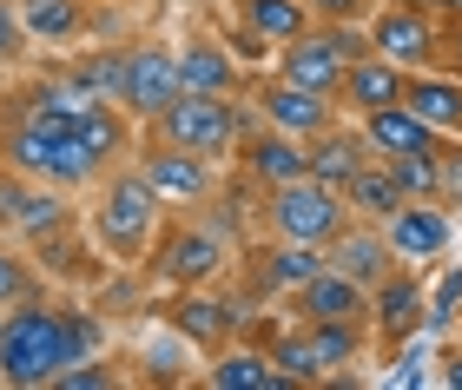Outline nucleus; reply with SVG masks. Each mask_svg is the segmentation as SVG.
Segmentation results:
<instances>
[{
    "mask_svg": "<svg viewBox=\"0 0 462 390\" xmlns=\"http://www.w3.org/2000/svg\"><path fill=\"white\" fill-rule=\"evenodd\" d=\"M73 113H79V107H33V99H27V119L7 133L14 172L40 179V186H87V179L99 172V159L79 146Z\"/></svg>",
    "mask_w": 462,
    "mask_h": 390,
    "instance_id": "nucleus-1",
    "label": "nucleus"
},
{
    "mask_svg": "<svg viewBox=\"0 0 462 390\" xmlns=\"http://www.w3.org/2000/svg\"><path fill=\"white\" fill-rule=\"evenodd\" d=\"M152 126V139H165V146H185V153H205V159H231V146L264 126L258 107H238L231 93H179L165 113L145 119Z\"/></svg>",
    "mask_w": 462,
    "mask_h": 390,
    "instance_id": "nucleus-2",
    "label": "nucleus"
},
{
    "mask_svg": "<svg viewBox=\"0 0 462 390\" xmlns=\"http://www.w3.org/2000/svg\"><path fill=\"white\" fill-rule=\"evenodd\" d=\"M67 324L47 304L20 298V311L0 318V384L14 390H47L60 371H67Z\"/></svg>",
    "mask_w": 462,
    "mask_h": 390,
    "instance_id": "nucleus-3",
    "label": "nucleus"
},
{
    "mask_svg": "<svg viewBox=\"0 0 462 390\" xmlns=\"http://www.w3.org/2000/svg\"><path fill=\"white\" fill-rule=\"evenodd\" d=\"M93 238L106 245V258L139 265L152 252V238H159V192L145 186L139 172H113L99 205H93Z\"/></svg>",
    "mask_w": 462,
    "mask_h": 390,
    "instance_id": "nucleus-4",
    "label": "nucleus"
},
{
    "mask_svg": "<svg viewBox=\"0 0 462 390\" xmlns=\"http://www.w3.org/2000/svg\"><path fill=\"white\" fill-rule=\"evenodd\" d=\"M344 225H350L344 192L318 186V179H284V186H271V199H264V232H271V238H291V245H330Z\"/></svg>",
    "mask_w": 462,
    "mask_h": 390,
    "instance_id": "nucleus-5",
    "label": "nucleus"
},
{
    "mask_svg": "<svg viewBox=\"0 0 462 390\" xmlns=\"http://www.w3.org/2000/svg\"><path fill=\"white\" fill-rule=\"evenodd\" d=\"M364 33H370V47L390 60V67H403V73H416V67H436V20L416 7V0H383V7H370V20H364Z\"/></svg>",
    "mask_w": 462,
    "mask_h": 390,
    "instance_id": "nucleus-6",
    "label": "nucleus"
},
{
    "mask_svg": "<svg viewBox=\"0 0 462 390\" xmlns=\"http://www.w3.org/2000/svg\"><path fill=\"white\" fill-rule=\"evenodd\" d=\"M179 99V53L159 47V40H145V47H125L119 53V93L113 107L133 113V119H152Z\"/></svg>",
    "mask_w": 462,
    "mask_h": 390,
    "instance_id": "nucleus-7",
    "label": "nucleus"
},
{
    "mask_svg": "<svg viewBox=\"0 0 462 390\" xmlns=\"http://www.w3.org/2000/svg\"><path fill=\"white\" fill-rule=\"evenodd\" d=\"M152 272L172 284V292H185V284H218L225 265H231V245L218 232H205V225H179V232L152 238Z\"/></svg>",
    "mask_w": 462,
    "mask_h": 390,
    "instance_id": "nucleus-8",
    "label": "nucleus"
},
{
    "mask_svg": "<svg viewBox=\"0 0 462 390\" xmlns=\"http://www.w3.org/2000/svg\"><path fill=\"white\" fill-rule=\"evenodd\" d=\"M376 232H383V245L396 252V265H436L456 245V218H449V205H436V199H403Z\"/></svg>",
    "mask_w": 462,
    "mask_h": 390,
    "instance_id": "nucleus-9",
    "label": "nucleus"
},
{
    "mask_svg": "<svg viewBox=\"0 0 462 390\" xmlns=\"http://www.w3.org/2000/svg\"><path fill=\"white\" fill-rule=\"evenodd\" d=\"M245 318H251L245 304L218 298L212 284H185V292H179V304H172V311H165V324H172V331H179L185 344H192L199 358L225 351V344H231V338L245 331Z\"/></svg>",
    "mask_w": 462,
    "mask_h": 390,
    "instance_id": "nucleus-10",
    "label": "nucleus"
},
{
    "mask_svg": "<svg viewBox=\"0 0 462 390\" xmlns=\"http://www.w3.org/2000/svg\"><path fill=\"white\" fill-rule=\"evenodd\" d=\"M423 324H430V292L423 278H410V265H396L383 284H370V331L383 351H403Z\"/></svg>",
    "mask_w": 462,
    "mask_h": 390,
    "instance_id": "nucleus-11",
    "label": "nucleus"
},
{
    "mask_svg": "<svg viewBox=\"0 0 462 390\" xmlns=\"http://www.w3.org/2000/svg\"><path fill=\"white\" fill-rule=\"evenodd\" d=\"M139 179L159 192V205H205L218 186V159H205V153H185V146H159L139 159Z\"/></svg>",
    "mask_w": 462,
    "mask_h": 390,
    "instance_id": "nucleus-12",
    "label": "nucleus"
},
{
    "mask_svg": "<svg viewBox=\"0 0 462 390\" xmlns=\"http://www.w3.org/2000/svg\"><path fill=\"white\" fill-rule=\"evenodd\" d=\"M284 318H298V324H370V292L324 265L318 278H304L284 298Z\"/></svg>",
    "mask_w": 462,
    "mask_h": 390,
    "instance_id": "nucleus-13",
    "label": "nucleus"
},
{
    "mask_svg": "<svg viewBox=\"0 0 462 390\" xmlns=\"http://www.w3.org/2000/svg\"><path fill=\"white\" fill-rule=\"evenodd\" d=\"M271 73L291 79V87H310L324 99H337V79H344V60L330 47L324 27H304L298 40H278V53H271Z\"/></svg>",
    "mask_w": 462,
    "mask_h": 390,
    "instance_id": "nucleus-14",
    "label": "nucleus"
},
{
    "mask_svg": "<svg viewBox=\"0 0 462 390\" xmlns=\"http://www.w3.org/2000/svg\"><path fill=\"white\" fill-rule=\"evenodd\" d=\"M251 107H258L264 126H278L291 139H310V133H324L330 119H337V99H324V93H310V87H291V79H278V73L258 87Z\"/></svg>",
    "mask_w": 462,
    "mask_h": 390,
    "instance_id": "nucleus-15",
    "label": "nucleus"
},
{
    "mask_svg": "<svg viewBox=\"0 0 462 390\" xmlns=\"http://www.w3.org/2000/svg\"><path fill=\"white\" fill-rule=\"evenodd\" d=\"M324 272V245H291V238H278V245H264V252H245V278H251V292L258 298H291L304 278H318Z\"/></svg>",
    "mask_w": 462,
    "mask_h": 390,
    "instance_id": "nucleus-16",
    "label": "nucleus"
},
{
    "mask_svg": "<svg viewBox=\"0 0 462 390\" xmlns=\"http://www.w3.org/2000/svg\"><path fill=\"white\" fill-rule=\"evenodd\" d=\"M324 265H330V272H344L350 284H364V292H370V284H383V278L396 272V252L383 245V232H376L370 218H350L344 232L324 245Z\"/></svg>",
    "mask_w": 462,
    "mask_h": 390,
    "instance_id": "nucleus-17",
    "label": "nucleus"
},
{
    "mask_svg": "<svg viewBox=\"0 0 462 390\" xmlns=\"http://www.w3.org/2000/svg\"><path fill=\"white\" fill-rule=\"evenodd\" d=\"M356 133L370 139V153L376 159H403V153H443L449 139L430 126V119H416L403 99H390V107H376V113H364L356 119Z\"/></svg>",
    "mask_w": 462,
    "mask_h": 390,
    "instance_id": "nucleus-18",
    "label": "nucleus"
},
{
    "mask_svg": "<svg viewBox=\"0 0 462 390\" xmlns=\"http://www.w3.org/2000/svg\"><path fill=\"white\" fill-rule=\"evenodd\" d=\"M364 159H376V153H370V139L356 133V126H337V119H330L324 133H310V139H304V179H318V186H330V192H344Z\"/></svg>",
    "mask_w": 462,
    "mask_h": 390,
    "instance_id": "nucleus-19",
    "label": "nucleus"
},
{
    "mask_svg": "<svg viewBox=\"0 0 462 390\" xmlns=\"http://www.w3.org/2000/svg\"><path fill=\"white\" fill-rule=\"evenodd\" d=\"M0 225H14V232H27L33 245H47L60 225H67V205H60V186L33 192L27 172H0Z\"/></svg>",
    "mask_w": 462,
    "mask_h": 390,
    "instance_id": "nucleus-20",
    "label": "nucleus"
},
{
    "mask_svg": "<svg viewBox=\"0 0 462 390\" xmlns=\"http://www.w3.org/2000/svg\"><path fill=\"white\" fill-rule=\"evenodd\" d=\"M403 107L416 119H430L443 139H462V73H449V67H416V73H403Z\"/></svg>",
    "mask_w": 462,
    "mask_h": 390,
    "instance_id": "nucleus-21",
    "label": "nucleus"
},
{
    "mask_svg": "<svg viewBox=\"0 0 462 390\" xmlns=\"http://www.w3.org/2000/svg\"><path fill=\"white\" fill-rule=\"evenodd\" d=\"M390 99H403V67H390L383 53H364V60H350V67H344L337 107H350L356 119H364L376 107H390Z\"/></svg>",
    "mask_w": 462,
    "mask_h": 390,
    "instance_id": "nucleus-22",
    "label": "nucleus"
},
{
    "mask_svg": "<svg viewBox=\"0 0 462 390\" xmlns=\"http://www.w3.org/2000/svg\"><path fill=\"white\" fill-rule=\"evenodd\" d=\"M238 146H245V172L258 179L264 192L284 186V179H304V139H291L278 126H251Z\"/></svg>",
    "mask_w": 462,
    "mask_h": 390,
    "instance_id": "nucleus-23",
    "label": "nucleus"
},
{
    "mask_svg": "<svg viewBox=\"0 0 462 390\" xmlns=\"http://www.w3.org/2000/svg\"><path fill=\"white\" fill-rule=\"evenodd\" d=\"M238 87H251V73L225 53V40L179 47V93H238Z\"/></svg>",
    "mask_w": 462,
    "mask_h": 390,
    "instance_id": "nucleus-24",
    "label": "nucleus"
},
{
    "mask_svg": "<svg viewBox=\"0 0 462 390\" xmlns=\"http://www.w3.org/2000/svg\"><path fill=\"white\" fill-rule=\"evenodd\" d=\"M205 384L212 390H284V377L271 371V358L258 351V344H245V351H212V364H205Z\"/></svg>",
    "mask_w": 462,
    "mask_h": 390,
    "instance_id": "nucleus-25",
    "label": "nucleus"
},
{
    "mask_svg": "<svg viewBox=\"0 0 462 390\" xmlns=\"http://www.w3.org/2000/svg\"><path fill=\"white\" fill-rule=\"evenodd\" d=\"M344 205H350V218H370V225H383L396 205H403V186L390 179V166L383 159H364L356 166V179L344 186Z\"/></svg>",
    "mask_w": 462,
    "mask_h": 390,
    "instance_id": "nucleus-26",
    "label": "nucleus"
},
{
    "mask_svg": "<svg viewBox=\"0 0 462 390\" xmlns=\"http://www.w3.org/2000/svg\"><path fill=\"white\" fill-rule=\"evenodd\" d=\"M73 133H79V146H87V153L99 159V166L125 153V119H119L113 99H87V107L73 113Z\"/></svg>",
    "mask_w": 462,
    "mask_h": 390,
    "instance_id": "nucleus-27",
    "label": "nucleus"
},
{
    "mask_svg": "<svg viewBox=\"0 0 462 390\" xmlns=\"http://www.w3.org/2000/svg\"><path fill=\"white\" fill-rule=\"evenodd\" d=\"M238 20L258 27L271 47H278V40H298L310 27V7H304V0H238Z\"/></svg>",
    "mask_w": 462,
    "mask_h": 390,
    "instance_id": "nucleus-28",
    "label": "nucleus"
},
{
    "mask_svg": "<svg viewBox=\"0 0 462 390\" xmlns=\"http://www.w3.org/2000/svg\"><path fill=\"white\" fill-rule=\"evenodd\" d=\"M20 27H27V40H73L79 27H87V7L79 0H20Z\"/></svg>",
    "mask_w": 462,
    "mask_h": 390,
    "instance_id": "nucleus-29",
    "label": "nucleus"
},
{
    "mask_svg": "<svg viewBox=\"0 0 462 390\" xmlns=\"http://www.w3.org/2000/svg\"><path fill=\"white\" fill-rule=\"evenodd\" d=\"M73 93H87V99H113L119 93V47H99L87 60H73Z\"/></svg>",
    "mask_w": 462,
    "mask_h": 390,
    "instance_id": "nucleus-30",
    "label": "nucleus"
},
{
    "mask_svg": "<svg viewBox=\"0 0 462 390\" xmlns=\"http://www.w3.org/2000/svg\"><path fill=\"white\" fill-rule=\"evenodd\" d=\"M60 324H67V358H99L106 351V318L99 311H60Z\"/></svg>",
    "mask_w": 462,
    "mask_h": 390,
    "instance_id": "nucleus-31",
    "label": "nucleus"
},
{
    "mask_svg": "<svg viewBox=\"0 0 462 390\" xmlns=\"http://www.w3.org/2000/svg\"><path fill=\"white\" fill-rule=\"evenodd\" d=\"M383 166L403 186V199H436V153H403V159H383Z\"/></svg>",
    "mask_w": 462,
    "mask_h": 390,
    "instance_id": "nucleus-32",
    "label": "nucleus"
},
{
    "mask_svg": "<svg viewBox=\"0 0 462 390\" xmlns=\"http://www.w3.org/2000/svg\"><path fill=\"white\" fill-rule=\"evenodd\" d=\"M185 364H192V344H185L172 324H165V331H152V344H145V371H152V377H179Z\"/></svg>",
    "mask_w": 462,
    "mask_h": 390,
    "instance_id": "nucleus-33",
    "label": "nucleus"
},
{
    "mask_svg": "<svg viewBox=\"0 0 462 390\" xmlns=\"http://www.w3.org/2000/svg\"><path fill=\"white\" fill-rule=\"evenodd\" d=\"M225 53L238 60L245 73H258V67H271V53H278V47H271V40H264L258 27H245V20H238V27L225 33Z\"/></svg>",
    "mask_w": 462,
    "mask_h": 390,
    "instance_id": "nucleus-34",
    "label": "nucleus"
},
{
    "mask_svg": "<svg viewBox=\"0 0 462 390\" xmlns=\"http://www.w3.org/2000/svg\"><path fill=\"white\" fill-rule=\"evenodd\" d=\"M436 205H462V139L436 153Z\"/></svg>",
    "mask_w": 462,
    "mask_h": 390,
    "instance_id": "nucleus-35",
    "label": "nucleus"
},
{
    "mask_svg": "<svg viewBox=\"0 0 462 390\" xmlns=\"http://www.w3.org/2000/svg\"><path fill=\"white\" fill-rule=\"evenodd\" d=\"M20 298H33V272H27V258H14L0 245V304H20Z\"/></svg>",
    "mask_w": 462,
    "mask_h": 390,
    "instance_id": "nucleus-36",
    "label": "nucleus"
},
{
    "mask_svg": "<svg viewBox=\"0 0 462 390\" xmlns=\"http://www.w3.org/2000/svg\"><path fill=\"white\" fill-rule=\"evenodd\" d=\"M304 7H310L318 27H337V20H370L376 0H304Z\"/></svg>",
    "mask_w": 462,
    "mask_h": 390,
    "instance_id": "nucleus-37",
    "label": "nucleus"
},
{
    "mask_svg": "<svg viewBox=\"0 0 462 390\" xmlns=\"http://www.w3.org/2000/svg\"><path fill=\"white\" fill-rule=\"evenodd\" d=\"M20 47H27V27H20V14L0 0V67H7V60H20Z\"/></svg>",
    "mask_w": 462,
    "mask_h": 390,
    "instance_id": "nucleus-38",
    "label": "nucleus"
},
{
    "mask_svg": "<svg viewBox=\"0 0 462 390\" xmlns=\"http://www.w3.org/2000/svg\"><path fill=\"white\" fill-rule=\"evenodd\" d=\"M436 384L462 390V351H443V358H436Z\"/></svg>",
    "mask_w": 462,
    "mask_h": 390,
    "instance_id": "nucleus-39",
    "label": "nucleus"
},
{
    "mask_svg": "<svg viewBox=\"0 0 462 390\" xmlns=\"http://www.w3.org/2000/svg\"><path fill=\"white\" fill-rule=\"evenodd\" d=\"M436 47H449V73H462V20H456L449 40H436Z\"/></svg>",
    "mask_w": 462,
    "mask_h": 390,
    "instance_id": "nucleus-40",
    "label": "nucleus"
},
{
    "mask_svg": "<svg viewBox=\"0 0 462 390\" xmlns=\"http://www.w3.org/2000/svg\"><path fill=\"white\" fill-rule=\"evenodd\" d=\"M436 7H449V14H456V20H462V0H436Z\"/></svg>",
    "mask_w": 462,
    "mask_h": 390,
    "instance_id": "nucleus-41",
    "label": "nucleus"
},
{
    "mask_svg": "<svg viewBox=\"0 0 462 390\" xmlns=\"http://www.w3.org/2000/svg\"><path fill=\"white\" fill-rule=\"evenodd\" d=\"M185 7H205V0H185Z\"/></svg>",
    "mask_w": 462,
    "mask_h": 390,
    "instance_id": "nucleus-42",
    "label": "nucleus"
},
{
    "mask_svg": "<svg viewBox=\"0 0 462 390\" xmlns=\"http://www.w3.org/2000/svg\"><path fill=\"white\" fill-rule=\"evenodd\" d=\"M0 318H7V311H0Z\"/></svg>",
    "mask_w": 462,
    "mask_h": 390,
    "instance_id": "nucleus-43",
    "label": "nucleus"
}]
</instances>
